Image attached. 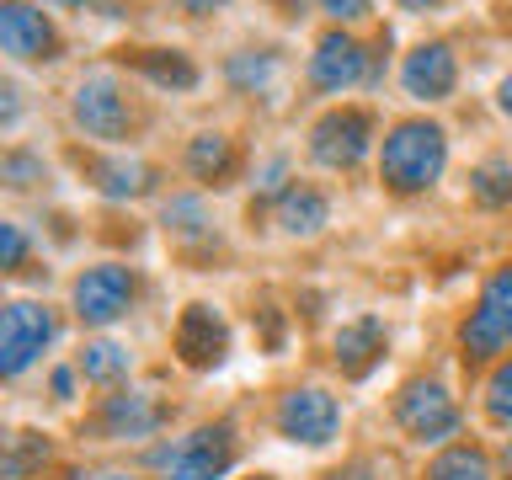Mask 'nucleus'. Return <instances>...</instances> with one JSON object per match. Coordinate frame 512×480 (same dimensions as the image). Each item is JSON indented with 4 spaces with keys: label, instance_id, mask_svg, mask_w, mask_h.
Returning <instances> with one entry per match:
<instances>
[{
    "label": "nucleus",
    "instance_id": "2",
    "mask_svg": "<svg viewBox=\"0 0 512 480\" xmlns=\"http://www.w3.org/2000/svg\"><path fill=\"white\" fill-rule=\"evenodd\" d=\"M150 464L166 480H219L235 464V432L230 427H198L187 438L155 448Z\"/></svg>",
    "mask_w": 512,
    "mask_h": 480
},
{
    "label": "nucleus",
    "instance_id": "9",
    "mask_svg": "<svg viewBox=\"0 0 512 480\" xmlns=\"http://www.w3.org/2000/svg\"><path fill=\"white\" fill-rule=\"evenodd\" d=\"M171 342H176V358L187 368H219L224 352H230V326H224L219 310H208V304H187Z\"/></svg>",
    "mask_w": 512,
    "mask_h": 480
},
{
    "label": "nucleus",
    "instance_id": "24",
    "mask_svg": "<svg viewBox=\"0 0 512 480\" xmlns=\"http://www.w3.org/2000/svg\"><path fill=\"white\" fill-rule=\"evenodd\" d=\"M43 459H48V443L38 438V432H16L11 454H6V480H22L27 464H43Z\"/></svg>",
    "mask_w": 512,
    "mask_h": 480
},
{
    "label": "nucleus",
    "instance_id": "35",
    "mask_svg": "<svg viewBox=\"0 0 512 480\" xmlns=\"http://www.w3.org/2000/svg\"><path fill=\"white\" fill-rule=\"evenodd\" d=\"M256 480H267V475H256Z\"/></svg>",
    "mask_w": 512,
    "mask_h": 480
},
{
    "label": "nucleus",
    "instance_id": "27",
    "mask_svg": "<svg viewBox=\"0 0 512 480\" xmlns=\"http://www.w3.org/2000/svg\"><path fill=\"white\" fill-rule=\"evenodd\" d=\"M22 262H27V240H22V230H16V224H0V267L16 272Z\"/></svg>",
    "mask_w": 512,
    "mask_h": 480
},
{
    "label": "nucleus",
    "instance_id": "13",
    "mask_svg": "<svg viewBox=\"0 0 512 480\" xmlns=\"http://www.w3.org/2000/svg\"><path fill=\"white\" fill-rule=\"evenodd\" d=\"M400 80H406V91L416 96V102H443V96L454 91V80H459L454 48H448V43H422V48L406 59Z\"/></svg>",
    "mask_w": 512,
    "mask_h": 480
},
{
    "label": "nucleus",
    "instance_id": "23",
    "mask_svg": "<svg viewBox=\"0 0 512 480\" xmlns=\"http://www.w3.org/2000/svg\"><path fill=\"white\" fill-rule=\"evenodd\" d=\"M166 230L176 240H208V235H214V230H208V219H203V203H192V198L166 208Z\"/></svg>",
    "mask_w": 512,
    "mask_h": 480
},
{
    "label": "nucleus",
    "instance_id": "22",
    "mask_svg": "<svg viewBox=\"0 0 512 480\" xmlns=\"http://www.w3.org/2000/svg\"><path fill=\"white\" fill-rule=\"evenodd\" d=\"M80 374L96 379V384H118L128 374V352L118 342H91L86 352H80Z\"/></svg>",
    "mask_w": 512,
    "mask_h": 480
},
{
    "label": "nucleus",
    "instance_id": "17",
    "mask_svg": "<svg viewBox=\"0 0 512 480\" xmlns=\"http://www.w3.org/2000/svg\"><path fill=\"white\" fill-rule=\"evenodd\" d=\"M326 214H331V203H326V192H315V187H288L278 198V224L288 235H315L320 224H326Z\"/></svg>",
    "mask_w": 512,
    "mask_h": 480
},
{
    "label": "nucleus",
    "instance_id": "3",
    "mask_svg": "<svg viewBox=\"0 0 512 480\" xmlns=\"http://www.w3.org/2000/svg\"><path fill=\"white\" fill-rule=\"evenodd\" d=\"M459 342L470 358H496L507 342H512V267L491 272V283L480 288L470 320H464Z\"/></svg>",
    "mask_w": 512,
    "mask_h": 480
},
{
    "label": "nucleus",
    "instance_id": "29",
    "mask_svg": "<svg viewBox=\"0 0 512 480\" xmlns=\"http://www.w3.org/2000/svg\"><path fill=\"white\" fill-rule=\"evenodd\" d=\"M400 6H406V11H438L443 0H400Z\"/></svg>",
    "mask_w": 512,
    "mask_h": 480
},
{
    "label": "nucleus",
    "instance_id": "6",
    "mask_svg": "<svg viewBox=\"0 0 512 480\" xmlns=\"http://www.w3.org/2000/svg\"><path fill=\"white\" fill-rule=\"evenodd\" d=\"M48 342H54L48 310H38V304H27V299L6 304V315H0V374H22Z\"/></svg>",
    "mask_w": 512,
    "mask_h": 480
},
{
    "label": "nucleus",
    "instance_id": "14",
    "mask_svg": "<svg viewBox=\"0 0 512 480\" xmlns=\"http://www.w3.org/2000/svg\"><path fill=\"white\" fill-rule=\"evenodd\" d=\"M80 166H86L91 187L107 192V198H139L155 182V171L134 155H80Z\"/></svg>",
    "mask_w": 512,
    "mask_h": 480
},
{
    "label": "nucleus",
    "instance_id": "31",
    "mask_svg": "<svg viewBox=\"0 0 512 480\" xmlns=\"http://www.w3.org/2000/svg\"><path fill=\"white\" fill-rule=\"evenodd\" d=\"M187 6H192V11L203 16V11H214V6H224V0H187Z\"/></svg>",
    "mask_w": 512,
    "mask_h": 480
},
{
    "label": "nucleus",
    "instance_id": "20",
    "mask_svg": "<svg viewBox=\"0 0 512 480\" xmlns=\"http://www.w3.org/2000/svg\"><path fill=\"white\" fill-rule=\"evenodd\" d=\"M427 480H491V459L470 443L443 448V454L427 464Z\"/></svg>",
    "mask_w": 512,
    "mask_h": 480
},
{
    "label": "nucleus",
    "instance_id": "4",
    "mask_svg": "<svg viewBox=\"0 0 512 480\" xmlns=\"http://www.w3.org/2000/svg\"><path fill=\"white\" fill-rule=\"evenodd\" d=\"M368 139H374V123H368L363 107H336L310 128V150L320 166L331 171H352L368 155Z\"/></svg>",
    "mask_w": 512,
    "mask_h": 480
},
{
    "label": "nucleus",
    "instance_id": "16",
    "mask_svg": "<svg viewBox=\"0 0 512 480\" xmlns=\"http://www.w3.org/2000/svg\"><path fill=\"white\" fill-rule=\"evenodd\" d=\"M166 422V411L155 406L150 395H112L107 400V411H102V427L112 432V438H150V432Z\"/></svg>",
    "mask_w": 512,
    "mask_h": 480
},
{
    "label": "nucleus",
    "instance_id": "7",
    "mask_svg": "<svg viewBox=\"0 0 512 480\" xmlns=\"http://www.w3.org/2000/svg\"><path fill=\"white\" fill-rule=\"evenodd\" d=\"M128 96L112 75H86L75 86V123L86 128L91 139H123L128 134Z\"/></svg>",
    "mask_w": 512,
    "mask_h": 480
},
{
    "label": "nucleus",
    "instance_id": "8",
    "mask_svg": "<svg viewBox=\"0 0 512 480\" xmlns=\"http://www.w3.org/2000/svg\"><path fill=\"white\" fill-rule=\"evenodd\" d=\"M395 416H400V427H406L411 438H422V443H438V438H448V432L459 427V406L448 400L443 384H432V379L406 384Z\"/></svg>",
    "mask_w": 512,
    "mask_h": 480
},
{
    "label": "nucleus",
    "instance_id": "11",
    "mask_svg": "<svg viewBox=\"0 0 512 480\" xmlns=\"http://www.w3.org/2000/svg\"><path fill=\"white\" fill-rule=\"evenodd\" d=\"M0 48L11 59H54V27L43 11H32L27 0H0Z\"/></svg>",
    "mask_w": 512,
    "mask_h": 480
},
{
    "label": "nucleus",
    "instance_id": "21",
    "mask_svg": "<svg viewBox=\"0 0 512 480\" xmlns=\"http://www.w3.org/2000/svg\"><path fill=\"white\" fill-rule=\"evenodd\" d=\"M470 192H475V203H486V208L512 203V166H507V160H486V166H475L470 171Z\"/></svg>",
    "mask_w": 512,
    "mask_h": 480
},
{
    "label": "nucleus",
    "instance_id": "33",
    "mask_svg": "<svg viewBox=\"0 0 512 480\" xmlns=\"http://www.w3.org/2000/svg\"><path fill=\"white\" fill-rule=\"evenodd\" d=\"M54 6H80V0H54Z\"/></svg>",
    "mask_w": 512,
    "mask_h": 480
},
{
    "label": "nucleus",
    "instance_id": "10",
    "mask_svg": "<svg viewBox=\"0 0 512 480\" xmlns=\"http://www.w3.org/2000/svg\"><path fill=\"white\" fill-rule=\"evenodd\" d=\"M128 304H134V278H128L123 267H91L86 278L75 283V315L86 320V326H112Z\"/></svg>",
    "mask_w": 512,
    "mask_h": 480
},
{
    "label": "nucleus",
    "instance_id": "25",
    "mask_svg": "<svg viewBox=\"0 0 512 480\" xmlns=\"http://www.w3.org/2000/svg\"><path fill=\"white\" fill-rule=\"evenodd\" d=\"M486 411H491V422L512 427V363H502V368L491 374V384H486Z\"/></svg>",
    "mask_w": 512,
    "mask_h": 480
},
{
    "label": "nucleus",
    "instance_id": "19",
    "mask_svg": "<svg viewBox=\"0 0 512 480\" xmlns=\"http://www.w3.org/2000/svg\"><path fill=\"white\" fill-rule=\"evenodd\" d=\"M187 166H192V176H203V182H224L235 166V144L224 134H198L187 150Z\"/></svg>",
    "mask_w": 512,
    "mask_h": 480
},
{
    "label": "nucleus",
    "instance_id": "26",
    "mask_svg": "<svg viewBox=\"0 0 512 480\" xmlns=\"http://www.w3.org/2000/svg\"><path fill=\"white\" fill-rule=\"evenodd\" d=\"M230 80L235 86H267L272 80V54H240L230 64Z\"/></svg>",
    "mask_w": 512,
    "mask_h": 480
},
{
    "label": "nucleus",
    "instance_id": "5",
    "mask_svg": "<svg viewBox=\"0 0 512 480\" xmlns=\"http://www.w3.org/2000/svg\"><path fill=\"white\" fill-rule=\"evenodd\" d=\"M336 427H342V411H336V400L326 390H315V384H304V390H288L283 406H278V432L288 443H331Z\"/></svg>",
    "mask_w": 512,
    "mask_h": 480
},
{
    "label": "nucleus",
    "instance_id": "28",
    "mask_svg": "<svg viewBox=\"0 0 512 480\" xmlns=\"http://www.w3.org/2000/svg\"><path fill=\"white\" fill-rule=\"evenodd\" d=\"M320 11H326L331 22H363V16L374 11V0H320Z\"/></svg>",
    "mask_w": 512,
    "mask_h": 480
},
{
    "label": "nucleus",
    "instance_id": "1",
    "mask_svg": "<svg viewBox=\"0 0 512 480\" xmlns=\"http://www.w3.org/2000/svg\"><path fill=\"white\" fill-rule=\"evenodd\" d=\"M443 160H448V139L438 123H400L390 139H384V155H379V176L390 192H422L443 176Z\"/></svg>",
    "mask_w": 512,
    "mask_h": 480
},
{
    "label": "nucleus",
    "instance_id": "15",
    "mask_svg": "<svg viewBox=\"0 0 512 480\" xmlns=\"http://www.w3.org/2000/svg\"><path fill=\"white\" fill-rule=\"evenodd\" d=\"M379 352H384V326L374 315L347 320V326L336 331V363H342V374H352V379H363L368 368L379 363Z\"/></svg>",
    "mask_w": 512,
    "mask_h": 480
},
{
    "label": "nucleus",
    "instance_id": "12",
    "mask_svg": "<svg viewBox=\"0 0 512 480\" xmlns=\"http://www.w3.org/2000/svg\"><path fill=\"white\" fill-rule=\"evenodd\" d=\"M368 70V54L358 38H347V32H326V38L315 43V59H310V80L320 91H342V86H358Z\"/></svg>",
    "mask_w": 512,
    "mask_h": 480
},
{
    "label": "nucleus",
    "instance_id": "30",
    "mask_svg": "<svg viewBox=\"0 0 512 480\" xmlns=\"http://www.w3.org/2000/svg\"><path fill=\"white\" fill-rule=\"evenodd\" d=\"M502 112H507V118H512V75L502 80Z\"/></svg>",
    "mask_w": 512,
    "mask_h": 480
},
{
    "label": "nucleus",
    "instance_id": "32",
    "mask_svg": "<svg viewBox=\"0 0 512 480\" xmlns=\"http://www.w3.org/2000/svg\"><path fill=\"white\" fill-rule=\"evenodd\" d=\"M86 480H128V475H86Z\"/></svg>",
    "mask_w": 512,
    "mask_h": 480
},
{
    "label": "nucleus",
    "instance_id": "18",
    "mask_svg": "<svg viewBox=\"0 0 512 480\" xmlns=\"http://www.w3.org/2000/svg\"><path fill=\"white\" fill-rule=\"evenodd\" d=\"M134 64L155 80V86H171V91H192V86H198V64H192L187 54H176V48H139Z\"/></svg>",
    "mask_w": 512,
    "mask_h": 480
},
{
    "label": "nucleus",
    "instance_id": "34",
    "mask_svg": "<svg viewBox=\"0 0 512 480\" xmlns=\"http://www.w3.org/2000/svg\"><path fill=\"white\" fill-rule=\"evenodd\" d=\"M507 470H512V448H507Z\"/></svg>",
    "mask_w": 512,
    "mask_h": 480
}]
</instances>
